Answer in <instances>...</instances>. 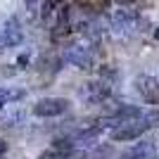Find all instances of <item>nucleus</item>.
<instances>
[{
  "label": "nucleus",
  "instance_id": "nucleus-1",
  "mask_svg": "<svg viewBox=\"0 0 159 159\" xmlns=\"http://www.w3.org/2000/svg\"><path fill=\"white\" fill-rule=\"evenodd\" d=\"M69 109V100L66 98H43L33 105V114L40 119H55Z\"/></svg>",
  "mask_w": 159,
  "mask_h": 159
},
{
  "label": "nucleus",
  "instance_id": "nucleus-2",
  "mask_svg": "<svg viewBox=\"0 0 159 159\" xmlns=\"http://www.w3.org/2000/svg\"><path fill=\"white\" fill-rule=\"evenodd\" d=\"M147 128H150V124H147V121H143V119L138 116V119H131V121L119 124V126L112 131V138H114V140H133V138H140Z\"/></svg>",
  "mask_w": 159,
  "mask_h": 159
},
{
  "label": "nucleus",
  "instance_id": "nucleus-3",
  "mask_svg": "<svg viewBox=\"0 0 159 159\" xmlns=\"http://www.w3.org/2000/svg\"><path fill=\"white\" fill-rule=\"evenodd\" d=\"M62 60L74 64V66H79V69H90L95 57H93V50L86 48V45H69Z\"/></svg>",
  "mask_w": 159,
  "mask_h": 159
},
{
  "label": "nucleus",
  "instance_id": "nucleus-4",
  "mask_svg": "<svg viewBox=\"0 0 159 159\" xmlns=\"http://www.w3.org/2000/svg\"><path fill=\"white\" fill-rule=\"evenodd\" d=\"M0 38L5 40V45H19L21 40H24V31H21V24H19L17 17H10V19L2 24Z\"/></svg>",
  "mask_w": 159,
  "mask_h": 159
},
{
  "label": "nucleus",
  "instance_id": "nucleus-5",
  "mask_svg": "<svg viewBox=\"0 0 159 159\" xmlns=\"http://www.w3.org/2000/svg\"><path fill=\"white\" fill-rule=\"evenodd\" d=\"M138 90L147 102H159V81L152 76H140L138 79Z\"/></svg>",
  "mask_w": 159,
  "mask_h": 159
},
{
  "label": "nucleus",
  "instance_id": "nucleus-6",
  "mask_svg": "<svg viewBox=\"0 0 159 159\" xmlns=\"http://www.w3.org/2000/svg\"><path fill=\"white\" fill-rule=\"evenodd\" d=\"M60 64H62V57L57 52H43L38 57V71H48V74H57L60 71Z\"/></svg>",
  "mask_w": 159,
  "mask_h": 159
},
{
  "label": "nucleus",
  "instance_id": "nucleus-7",
  "mask_svg": "<svg viewBox=\"0 0 159 159\" xmlns=\"http://www.w3.org/2000/svg\"><path fill=\"white\" fill-rule=\"evenodd\" d=\"M150 154H152V145H150V143H138L135 147L126 150L119 159H147Z\"/></svg>",
  "mask_w": 159,
  "mask_h": 159
},
{
  "label": "nucleus",
  "instance_id": "nucleus-8",
  "mask_svg": "<svg viewBox=\"0 0 159 159\" xmlns=\"http://www.w3.org/2000/svg\"><path fill=\"white\" fill-rule=\"evenodd\" d=\"M76 7H81V10H86V12H102L105 7H109V2H76Z\"/></svg>",
  "mask_w": 159,
  "mask_h": 159
},
{
  "label": "nucleus",
  "instance_id": "nucleus-9",
  "mask_svg": "<svg viewBox=\"0 0 159 159\" xmlns=\"http://www.w3.org/2000/svg\"><path fill=\"white\" fill-rule=\"evenodd\" d=\"M5 152H7V143H5V140H0V159H2Z\"/></svg>",
  "mask_w": 159,
  "mask_h": 159
},
{
  "label": "nucleus",
  "instance_id": "nucleus-10",
  "mask_svg": "<svg viewBox=\"0 0 159 159\" xmlns=\"http://www.w3.org/2000/svg\"><path fill=\"white\" fill-rule=\"evenodd\" d=\"M5 48H7V45H5V40L0 38V55H2V50H5Z\"/></svg>",
  "mask_w": 159,
  "mask_h": 159
}]
</instances>
